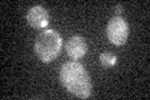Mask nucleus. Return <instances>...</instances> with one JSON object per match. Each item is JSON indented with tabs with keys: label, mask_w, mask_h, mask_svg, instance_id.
<instances>
[{
	"label": "nucleus",
	"mask_w": 150,
	"mask_h": 100,
	"mask_svg": "<svg viewBox=\"0 0 150 100\" xmlns=\"http://www.w3.org/2000/svg\"><path fill=\"white\" fill-rule=\"evenodd\" d=\"M59 77L63 87L76 98L86 99L90 96L91 80L83 64L76 60L63 64Z\"/></svg>",
	"instance_id": "f257e3e1"
},
{
	"label": "nucleus",
	"mask_w": 150,
	"mask_h": 100,
	"mask_svg": "<svg viewBox=\"0 0 150 100\" xmlns=\"http://www.w3.org/2000/svg\"><path fill=\"white\" fill-rule=\"evenodd\" d=\"M62 48H63V38L58 31L53 29L41 31L38 35L34 44L35 54L44 63L53 61L60 54Z\"/></svg>",
	"instance_id": "f03ea898"
},
{
	"label": "nucleus",
	"mask_w": 150,
	"mask_h": 100,
	"mask_svg": "<svg viewBox=\"0 0 150 100\" xmlns=\"http://www.w3.org/2000/svg\"><path fill=\"white\" fill-rule=\"evenodd\" d=\"M106 35L111 44L124 45L129 36V25L128 21L123 16H112L106 26Z\"/></svg>",
	"instance_id": "7ed1b4c3"
},
{
	"label": "nucleus",
	"mask_w": 150,
	"mask_h": 100,
	"mask_svg": "<svg viewBox=\"0 0 150 100\" xmlns=\"http://www.w3.org/2000/svg\"><path fill=\"white\" fill-rule=\"evenodd\" d=\"M65 50H67V54L69 55V58H71L73 60L81 59L88 53V44H86L85 38H83L80 35L70 36L67 40V44H65Z\"/></svg>",
	"instance_id": "20e7f679"
},
{
	"label": "nucleus",
	"mask_w": 150,
	"mask_h": 100,
	"mask_svg": "<svg viewBox=\"0 0 150 100\" xmlns=\"http://www.w3.org/2000/svg\"><path fill=\"white\" fill-rule=\"evenodd\" d=\"M26 21L35 29H43L49 23V13L44 6L34 5L26 13Z\"/></svg>",
	"instance_id": "39448f33"
},
{
	"label": "nucleus",
	"mask_w": 150,
	"mask_h": 100,
	"mask_svg": "<svg viewBox=\"0 0 150 100\" xmlns=\"http://www.w3.org/2000/svg\"><path fill=\"white\" fill-rule=\"evenodd\" d=\"M99 59H100V63L104 68H111V66H114L116 63H118V58H116V55L112 54V53H101Z\"/></svg>",
	"instance_id": "423d86ee"
},
{
	"label": "nucleus",
	"mask_w": 150,
	"mask_h": 100,
	"mask_svg": "<svg viewBox=\"0 0 150 100\" xmlns=\"http://www.w3.org/2000/svg\"><path fill=\"white\" fill-rule=\"evenodd\" d=\"M121 9H123L121 5H116L115 6V16H119V14L121 13Z\"/></svg>",
	"instance_id": "0eeeda50"
}]
</instances>
